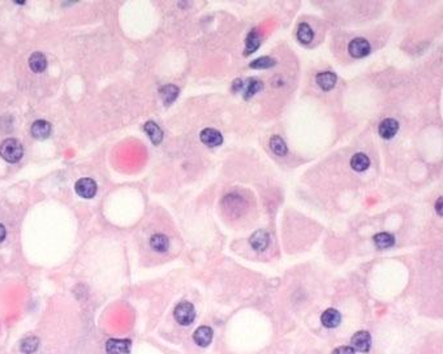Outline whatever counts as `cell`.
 Instances as JSON below:
<instances>
[{
    "label": "cell",
    "instance_id": "5bb4252c",
    "mask_svg": "<svg viewBox=\"0 0 443 354\" xmlns=\"http://www.w3.org/2000/svg\"><path fill=\"white\" fill-rule=\"evenodd\" d=\"M29 66L35 73H42L47 68V59L42 52H34L29 59Z\"/></svg>",
    "mask_w": 443,
    "mask_h": 354
},
{
    "label": "cell",
    "instance_id": "603a6c76",
    "mask_svg": "<svg viewBox=\"0 0 443 354\" xmlns=\"http://www.w3.org/2000/svg\"><path fill=\"white\" fill-rule=\"evenodd\" d=\"M39 348V339L34 337V336H29L26 339H23L21 341V352L23 354H33L34 352H37V349Z\"/></svg>",
    "mask_w": 443,
    "mask_h": 354
},
{
    "label": "cell",
    "instance_id": "f1b7e54d",
    "mask_svg": "<svg viewBox=\"0 0 443 354\" xmlns=\"http://www.w3.org/2000/svg\"><path fill=\"white\" fill-rule=\"evenodd\" d=\"M5 236H7V230H5V228H4L3 224H0V242L4 241Z\"/></svg>",
    "mask_w": 443,
    "mask_h": 354
},
{
    "label": "cell",
    "instance_id": "d6986e66",
    "mask_svg": "<svg viewBox=\"0 0 443 354\" xmlns=\"http://www.w3.org/2000/svg\"><path fill=\"white\" fill-rule=\"evenodd\" d=\"M159 93L164 104L170 105L176 101V98L179 95V89L175 85H166L160 89Z\"/></svg>",
    "mask_w": 443,
    "mask_h": 354
},
{
    "label": "cell",
    "instance_id": "52a82bcc",
    "mask_svg": "<svg viewBox=\"0 0 443 354\" xmlns=\"http://www.w3.org/2000/svg\"><path fill=\"white\" fill-rule=\"evenodd\" d=\"M199 138L202 141V144L209 146V147L221 146L222 142H223V136L221 134V132H218L217 129L213 128L203 129L201 134H199Z\"/></svg>",
    "mask_w": 443,
    "mask_h": 354
},
{
    "label": "cell",
    "instance_id": "9c48e42d",
    "mask_svg": "<svg viewBox=\"0 0 443 354\" xmlns=\"http://www.w3.org/2000/svg\"><path fill=\"white\" fill-rule=\"evenodd\" d=\"M213 336H214V332L211 330L210 327H207V326H202V327H199L193 333V340H195V343L199 347H207L209 344H211L213 341Z\"/></svg>",
    "mask_w": 443,
    "mask_h": 354
},
{
    "label": "cell",
    "instance_id": "9a60e30c",
    "mask_svg": "<svg viewBox=\"0 0 443 354\" xmlns=\"http://www.w3.org/2000/svg\"><path fill=\"white\" fill-rule=\"evenodd\" d=\"M296 37H297V39H299L301 43H304V44H309V43L313 41V38H314V33H313V29H311L309 23L301 22L299 26H297Z\"/></svg>",
    "mask_w": 443,
    "mask_h": 354
},
{
    "label": "cell",
    "instance_id": "6da1fadb",
    "mask_svg": "<svg viewBox=\"0 0 443 354\" xmlns=\"http://www.w3.org/2000/svg\"><path fill=\"white\" fill-rule=\"evenodd\" d=\"M22 145L15 138H7L0 145V156L8 163H17L22 158Z\"/></svg>",
    "mask_w": 443,
    "mask_h": 354
},
{
    "label": "cell",
    "instance_id": "ac0fdd59",
    "mask_svg": "<svg viewBox=\"0 0 443 354\" xmlns=\"http://www.w3.org/2000/svg\"><path fill=\"white\" fill-rule=\"evenodd\" d=\"M370 166V159L369 156L362 154V152H357L352 156L351 159V167L354 168V171L357 172H364L366 171Z\"/></svg>",
    "mask_w": 443,
    "mask_h": 354
},
{
    "label": "cell",
    "instance_id": "5b68a950",
    "mask_svg": "<svg viewBox=\"0 0 443 354\" xmlns=\"http://www.w3.org/2000/svg\"><path fill=\"white\" fill-rule=\"evenodd\" d=\"M351 344H352L354 351L362 352V353L369 352L370 347H372V337H370V333L366 331L356 332V333L352 336V339H351Z\"/></svg>",
    "mask_w": 443,
    "mask_h": 354
},
{
    "label": "cell",
    "instance_id": "d4e9b609",
    "mask_svg": "<svg viewBox=\"0 0 443 354\" xmlns=\"http://www.w3.org/2000/svg\"><path fill=\"white\" fill-rule=\"evenodd\" d=\"M262 89V82L256 80V78H250L245 86V91H244V98L245 99H249V98H252L253 95L256 93H258L260 90Z\"/></svg>",
    "mask_w": 443,
    "mask_h": 354
},
{
    "label": "cell",
    "instance_id": "4316f807",
    "mask_svg": "<svg viewBox=\"0 0 443 354\" xmlns=\"http://www.w3.org/2000/svg\"><path fill=\"white\" fill-rule=\"evenodd\" d=\"M243 86H244L243 85V81H241V80H236V81L233 82V85H232L233 91H239Z\"/></svg>",
    "mask_w": 443,
    "mask_h": 354
},
{
    "label": "cell",
    "instance_id": "3957f363",
    "mask_svg": "<svg viewBox=\"0 0 443 354\" xmlns=\"http://www.w3.org/2000/svg\"><path fill=\"white\" fill-rule=\"evenodd\" d=\"M372 51V46L370 43L364 38H354L352 39L348 44V52L351 56H354V59H361L365 58L370 54Z\"/></svg>",
    "mask_w": 443,
    "mask_h": 354
},
{
    "label": "cell",
    "instance_id": "277c9868",
    "mask_svg": "<svg viewBox=\"0 0 443 354\" xmlns=\"http://www.w3.org/2000/svg\"><path fill=\"white\" fill-rule=\"evenodd\" d=\"M97 184L91 179H80L74 185V190L81 198L90 199L97 194Z\"/></svg>",
    "mask_w": 443,
    "mask_h": 354
},
{
    "label": "cell",
    "instance_id": "e0dca14e",
    "mask_svg": "<svg viewBox=\"0 0 443 354\" xmlns=\"http://www.w3.org/2000/svg\"><path fill=\"white\" fill-rule=\"evenodd\" d=\"M145 132L148 133L149 138L152 140V142L154 145H159L163 140V132L154 121H148L145 124Z\"/></svg>",
    "mask_w": 443,
    "mask_h": 354
},
{
    "label": "cell",
    "instance_id": "7402d4cb",
    "mask_svg": "<svg viewBox=\"0 0 443 354\" xmlns=\"http://www.w3.org/2000/svg\"><path fill=\"white\" fill-rule=\"evenodd\" d=\"M270 147H271L272 152L278 156H284L288 151L287 145H286L283 138L279 136H272L270 138Z\"/></svg>",
    "mask_w": 443,
    "mask_h": 354
},
{
    "label": "cell",
    "instance_id": "8992f818",
    "mask_svg": "<svg viewBox=\"0 0 443 354\" xmlns=\"http://www.w3.org/2000/svg\"><path fill=\"white\" fill-rule=\"evenodd\" d=\"M129 351H131V340L110 339L106 343L107 354H129Z\"/></svg>",
    "mask_w": 443,
    "mask_h": 354
},
{
    "label": "cell",
    "instance_id": "ffe728a7",
    "mask_svg": "<svg viewBox=\"0 0 443 354\" xmlns=\"http://www.w3.org/2000/svg\"><path fill=\"white\" fill-rule=\"evenodd\" d=\"M374 244L378 249H389L395 244V238L393 234L387 233V232H382L374 236Z\"/></svg>",
    "mask_w": 443,
    "mask_h": 354
},
{
    "label": "cell",
    "instance_id": "ba28073f",
    "mask_svg": "<svg viewBox=\"0 0 443 354\" xmlns=\"http://www.w3.org/2000/svg\"><path fill=\"white\" fill-rule=\"evenodd\" d=\"M398 130H399V123L395 119H385L378 128L379 136L385 140H391L394 136H397Z\"/></svg>",
    "mask_w": 443,
    "mask_h": 354
},
{
    "label": "cell",
    "instance_id": "7a4b0ae2",
    "mask_svg": "<svg viewBox=\"0 0 443 354\" xmlns=\"http://www.w3.org/2000/svg\"><path fill=\"white\" fill-rule=\"evenodd\" d=\"M174 315H175L176 322L179 324H181V326H189V324L193 323V320L196 318L195 306L191 302H187V301L180 302L175 308Z\"/></svg>",
    "mask_w": 443,
    "mask_h": 354
},
{
    "label": "cell",
    "instance_id": "cb8c5ba5",
    "mask_svg": "<svg viewBox=\"0 0 443 354\" xmlns=\"http://www.w3.org/2000/svg\"><path fill=\"white\" fill-rule=\"evenodd\" d=\"M275 59L270 58V56H262V58L253 60L249 66L253 68V69H267V68H271V66L275 65Z\"/></svg>",
    "mask_w": 443,
    "mask_h": 354
},
{
    "label": "cell",
    "instance_id": "8fae6325",
    "mask_svg": "<svg viewBox=\"0 0 443 354\" xmlns=\"http://www.w3.org/2000/svg\"><path fill=\"white\" fill-rule=\"evenodd\" d=\"M31 134L37 140H46L51 134V124L46 120H37L31 125Z\"/></svg>",
    "mask_w": 443,
    "mask_h": 354
},
{
    "label": "cell",
    "instance_id": "30bf717a",
    "mask_svg": "<svg viewBox=\"0 0 443 354\" xmlns=\"http://www.w3.org/2000/svg\"><path fill=\"white\" fill-rule=\"evenodd\" d=\"M249 242H250V245H252V248L254 250H257V251H264V250L268 246V244H270V237H268L267 232H265V230L262 229H258L250 236Z\"/></svg>",
    "mask_w": 443,
    "mask_h": 354
},
{
    "label": "cell",
    "instance_id": "44dd1931",
    "mask_svg": "<svg viewBox=\"0 0 443 354\" xmlns=\"http://www.w3.org/2000/svg\"><path fill=\"white\" fill-rule=\"evenodd\" d=\"M261 44V38L260 34L257 33V30H253L249 33L246 42H245V55L253 54L254 51L258 50V47Z\"/></svg>",
    "mask_w": 443,
    "mask_h": 354
},
{
    "label": "cell",
    "instance_id": "2e32d148",
    "mask_svg": "<svg viewBox=\"0 0 443 354\" xmlns=\"http://www.w3.org/2000/svg\"><path fill=\"white\" fill-rule=\"evenodd\" d=\"M150 246H152V249L155 250V251L164 253V251H167L168 248H170V240H168L167 236H164V234L156 233L154 234V236H152V238H150Z\"/></svg>",
    "mask_w": 443,
    "mask_h": 354
},
{
    "label": "cell",
    "instance_id": "83f0119b",
    "mask_svg": "<svg viewBox=\"0 0 443 354\" xmlns=\"http://www.w3.org/2000/svg\"><path fill=\"white\" fill-rule=\"evenodd\" d=\"M442 202H443L442 197H440V198H438V201H437V205H436L437 212H438V214H440L441 216H442Z\"/></svg>",
    "mask_w": 443,
    "mask_h": 354
},
{
    "label": "cell",
    "instance_id": "484cf974",
    "mask_svg": "<svg viewBox=\"0 0 443 354\" xmlns=\"http://www.w3.org/2000/svg\"><path fill=\"white\" fill-rule=\"evenodd\" d=\"M332 354H354V351L352 347H339L332 352Z\"/></svg>",
    "mask_w": 443,
    "mask_h": 354
},
{
    "label": "cell",
    "instance_id": "7c38bea8",
    "mask_svg": "<svg viewBox=\"0 0 443 354\" xmlns=\"http://www.w3.org/2000/svg\"><path fill=\"white\" fill-rule=\"evenodd\" d=\"M315 82L318 83V86L323 91H330L336 85V74L332 73V72H321V73L317 74Z\"/></svg>",
    "mask_w": 443,
    "mask_h": 354
},
{
    "label": "cell",
    "instance_id": "4fadbf2b",
    "mask_svg": "<svg viewBox=\"0 0 443 354\" xmlns=\"http://www.w3.org/2000/svg\"><path fill=\"white\" fill-rule=\"evenodd\" d=\"M342 320V315L338 310L335 309H327L326 312H323L321 315V322L326 328H335L338 327Z\"/></svg>",
    "mask_w": 443,
    "mask_h": 354
}]
</instances>
